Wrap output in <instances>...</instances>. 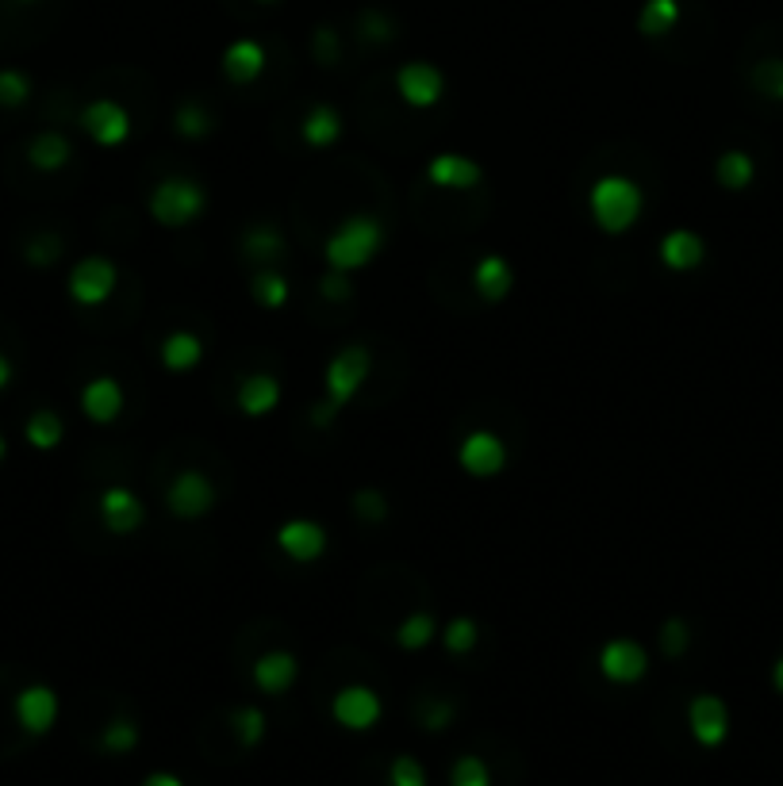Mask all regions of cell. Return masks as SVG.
Segmentation results:
<instances>
[{
  "label": "cell",
  "mask_w": 783,
  "mask_h": 786,
  "mask_svg": "<svg viewBox=\"0 0 783 786\" xmlns=\"http://www.w3.org/2000/svg\"><path fill=\"white\" fill-rule=\"evenodd\" d=\"M385 246V231L373 215H349V220L327 238L323 246V257H327L331 269L338 273H357L373 262Z\"/></svg>",
  "instance_id": "cell-2"
},
{
  "label": "cell",
  "mask_w": 783,
  "mask_h": 786,
  "mask_svg": "<svg viewBox=\"0 0 783 786\" xmlns=\"http://www.w3.org/2000/svg\"><path fill=\"white\" fill-rule=\"evenodd\" d=\"M641 207H645V192L638 188V181L619 177V173L599 177L588 192L591 220L607 234H627L641 220Z\"/></svg>",
  "instance_id": "cell-1"
},
{
  "label": "cell",
  "mask_w": 783,
  "mask_h": 786,
  "mask_svg": "<svg viewBox=\"0 0 783 786\" xmlns=\"http://www.w3.org/2000/svg\"><path fill=\"white\" fill-rule=\"evenodd\" d=\"M243 254L254 257V262H270V257L285 254V234H281L273 223H257V227L246 231L243 238Z\"/></svg>",
  "instance_id": "cell-29"
},
{
  "label": "cell",
  "mask_w": 783,
  "mask_h": 786,
  "mask_svg": "<svg viewBox=\"0 0 783 786\" xmlns=\"http://www.w3.org/2000/svg\"><path fill=\"white\" fill-rule=\"evenodd\" d=\"M753 177H756V162L745 154V150H726V154L714 162V181L730 192L749 188L753 185Z\"/></svg>",
  "instance_id": "cell-26"
},
{
  "label": "cell",
  "mask_w": 783,
  "mask_h": 786,
  "mask_svg": "<svg viewBox=\"0 0 783 786\" xmlns=\"http://www.w3.org/2000/svg\"><path fill=\"white\" fill-rule=\"evenodd\" d=\"M657 254H661V265H664V269H672V273H691V269H699V265H703L706 242L699 238L695 231L677 227V231L664 234L661 246H657Z\"/></svg>",
  "instance_id": "cell-18"
},
{
  "label": "cell",
  "mask_w": 783,
  "mask_h": 786,
  "mask_svg": "<svg viewBox=\"0 0 783 786\" xmlns=\"http://www.w3.org/2000/svg\"><path fill=\"white\" fill-rule=\"evenodd\" d=\"M346 277H349V273H338V269H327V273H323V280H319L323 299H346V296H349Z\"/></svg>",
  "instance_id": "cell-42"
},
{
  "label": "cell",
  "mask_w": 783,
  "mask_h": 786,
  "mask_svg": "<svg viewBox=\"0 0 783 786\" xmlns=\"http://www.w3.org/2000/svg\"><path fill=\"white\" fill-rule=\"evenodd\" d=\"M28 257H31V262H35V265H47V262H54V257H58V242L50 238V242H43V246H39V242H35V246L28 249Z\"/></svg>",
  "instance_id": "cell-45"
},
{
  "label": "cell",
  "mask_w": 783,
  "mask_h": 786,
  "mask_svg": "<svg viewBox=\"0 0 783 786\" xmlns=\"http://www.w3.org/2000/svg\"><path fill=\"white\" fill-rule=\"evenodd\" d=\"M273 541H277L281 553L296 560V564H312V560L327 553V530H323L319 522H312V518H288V522H281Z\"/></svg>",
  "instance_id": "cell-10"
},
{
  "label": "cell",
  "mask_w": 783,
  "mask_h": 786,
  "mask_svg": "<svg viewBox=\"0 0 783 786\" xmlns=\"http://www.w3.org/2000/svg\"><path fill=\"white\" fill-rule=\"evenodd\" d=\"M354 510H357V518H365V522H385V514H388L380 491H357V496H354Z\"/></svg>",
  "instance_id": "cell-41"
},
{
  "label": "cell",
  "mask_w": 783,
  "mask_h": 786,
  "mask_svg": "<svg viewBox=\"0 0 783 786\" xmlns=\"http://www.w3.org/2000/svg\"><path fill=\"white\" fill-rule=\"evenodd\" d=\"M81 127L96 146H123L131 139V112L123 104H115V100H93L81 112Z\"/></svg>",
  "instance_id": "cell-9"
},
{
  "label": "cell",
  "mask_w": 783,
  "mask_h": 786,
  "mask_svg": "<svg viewBox=\"0 0 783 786\" xmlns=\"http://www.w3.org/2000/svg\"><path fill=\"white\" fill-rule=\"evenodd\" d=\"M173 127H177L181 135H189V139H200V135H207V131H212V120H207L204 108L181 104V108H177V120H173Z\"/></svg>",
  "instance_id": "cell-38"
},
{
  "label": "cell",
  "mask_w": 783,
  "mask_h": 786,
  "mask_svg": "<svg viewBox=\"0 0 783 786\" xmlns=\"http://www.w3.org/2000/svg\"><path fill=\"white\" fill-rule=\"evenodd\" d=\"M753 89L769 100H783V58H764L753 65Z\"/></svg>",
  "instance_id": "cell-32"
},
{
  "label": "cell",
  "mask_w": 783,
  "mask_h": 786,
  "mask_svg": "<svg viewBox=\"0 0 783 786\" xmlns=\"http://www.w3.org/2000/svg\"><path fill=\"white\" fill-rule=\"evenodd\" d=\"M207 207V192L189 177H170L150 192V215L162 227H189Z\"/></svg>",
  "instance_id": "cell-3"
},
{
  "label": "cell",
  "mask_w": 783,
  "mask_h": 786,
  "mask_svg": "<svg viewBox=\"0 0 783 786\" xmlns=\"http://www.w3.org/2000/svg\"><path fill=\"white\" fill-rule=\"evenodd\" d=\"M435 617L430 614H411V617H404L399 622V630H396V641H399V649H407V652H419V649H427L430 641H435Z\"/></svg>",
  "instance_id": "cell-31"
},
{
  "label": "cell",
  "mask_w": 783,
  "mask_h": 786,
  "mask_svg": "<svg viewBox=\"0 0 783 786\" xmlns=\"http://www.w3.org/2000/svg\"><path fill=\"white\" fill-rule=\"evenodd\" d=\"M23 433H28V441L39 449V453H47V449H54L58 441H62L65 426L54 411H35L28 418V426H23Z\"/></svg>",
  "instance_id": "cell-30"
},
{
  "label": "cell",
  "mask_w": 783,
  "mask_h": 786,
  "mask_svg": "<svg viewBox=\"0 0 783 786\" xmlns=\"http://www.w3.org/2000/svg\"><path fill=\"white\" fill-rule=\"evenodd\" d=\"M262 70H265V50L262 43H254V39H238V43H231L227 54H223V73H227L235 85L257 81Z\"/></svg>",
  "instance_id": "cell-22"
},
{
  "label": "cell",
  "mask_w": 783,
  "mask_h": 786,
  "mask_svg": "<svg viewBox=\"0 0 783 786\" xmlns=\"http://www.w3.org/2000/svg\"><path fill=\"white\" fill-rule=\"evenodd\" d=\"M231 725H235V737L250 744L254 748L257 741L265 737V714L257 706H243V710H235V717H231Z\"/></svg>",
  "instance_id": "cell-37"
},
{
  "label": "cell",
  "mask_w": 783,
  "mask_h": 786,
  "mask_svg": "<svg viewBox=\"0 0 783 786\" xmlns=\"http://www.w3.org/2000/svg\"><path fill=\"white\" fill-rule=\"evenodd\" d=\"M369 372H373L369 346H343L331 357L327 372H323V399H331L343 411L349 399L362 391V384L369 380Z\"/></svg>",
  "instance_id": "cell-4"
},
{
  "label": "cell",
  "mask_w": 783,
  "mask_h": 786,
  "mask_svg": "<svg viewBox=\"0 0 783 786\" xmlns=\"http://www.w3.org/2000/svg\"><path fill=\"white\" fill-rule=\"evenodd\" d=\"M250 296H254L257 307H270V312H277V307L288 304V296H293V288H288V277L277 269H257L254 280H250Z\"/></svg>",
  "instance_id": "cell-28"
},
{
  "label": "cell",
  "mask_w": 783,
  "mask_h": 786,
  "mask_svg": "<svg viewBox=\"0 0 783 786\" xmlns=\"http://www.w3.org/2000/svg\"><path fill=\"white\" fill-rule=\"evenodd\" d=\"M315 39H319V43H315V47H319V62H335V58H338V35H335V31L323 28Z\"/></svg>",
  "instance_id": "cell-43"
},
{
  "label": "cell",
  "mask_w": 783,
  "mask_h": 786,
  "mask_svg": "<svg viewBox=\"0 0 783 786\" xmlns=\"http://www.w3.org/2000/svg\"><path fill=\"white\" fill-rule=\"evenodd\" d=\"M100 744H104L108 752H131L139 744L135 722H128V717H115V722H108L104 733H100Z\"/></svg>",
  "instance_id": "cell-36"
},
{
  "label": "cell",
  "mask_w": 783,
  "mask_h": 786,
  "mask_svg": "<svg viewBox=\"0 0 783 786\" xmlns=\"http://www.w3.org/2000/svg\"><path fill=\"white\" fill-rule=\"evenodd\" d=\"M388 783L392 786H427V772H423L419 759L399 756V759H392V767H388Z\"/></svg>",
  "instance_id": "cell-39"
},
{
  "label": "cell",
  "mask_w": 783,
  "mask_h": 786,
  "mask_svg": "<svg viewBox=\"0 0 783 786\" xmlns=\"http://www.w3.org/2000/svg\"><path fill=\"white\" fill-rule=\"evenodd\" d=\"M599 672H603V680L619 683V687H630V683L645 680L649 652L630 637H614L599 649Z\"/></svg>",
  "instance_id": "cell-7"
},
{
  "label": "cell",
  "mask_w": 783,
  "mask_h": 786,
  "mask_svg": "<svg viewBox=\"0 0 783 786\" xmlns=\"http://www.w3.org/2000/svg\"><path fill=\"white\" fill-rule=\"evenodd\" d=\"M143 786H185L177 779V775H165V772H157V775H150V779Z\"/></svg>",
  "instance_id": "cell-46"
},
{
  "label": "cell",
  "mask_w": 783,
  "mask_h": 786,
  "mask_svg": "<svg viewBox=\"0 0 783 786\" xmlns=\"http://www.w3.org/2000/svg\"><path fill=\"white\" fill-rule=\"evenodd\" d=\"M472 288H477L480 299H488V304H504L515 288V269L507 265V257L499 254L480 257V262L472 265Z\"/></svg>",
  "instance_id": "cell-19"
},
{
  "label": "cell",
  "mask_w": 783,
  "mask_h": 786,
  "mask_svg": "<svg viewBox=\"0 0 783 786\" xmlns=\"http://www.w3.org/2000/svg\"><path fill=\"white\" fill-rule=\"evenodd\" d=\"M480 177H485V170H480L472 157L465 154H438L430 157L427 165V181L435 188H449V192H465V188H477Z\"/></svg>",
  "instance_id": "cell-17"
},
{
  "label": "cell",
  "mask_w": 783,
  "mask_h": 786,
  "mask_svg": "<svg viewBox=\"0 0 783 786\" xmlns=\"http://www.w3.org/2000/svg\"><path fill=\"white\" fill-rule=\"evenodd\" d=\"M449 786H491V772L480 756H461L449 772Z\"/></svg>",
  "instance_id": "cell-34"
},
{
  "label": "cell",
  "mask_w": 783,
  "mask_h": 786,
  "mask_svg": "<svg viewBox=\"0 0 783 786\" xmlns=\"http://www.w3.org/2000/svg\"><path fill=\"white\" fill-rule=\"evenodd\" d=\"M212 507H215V483L204 472H196V468L177 472L170 480V488H165V510L173 518H181V522H196Z\"/></svg>",
  "instance_id": "cell-5"
},
{
  "label": "cell",
  "mask_w": 783,
  "mask_h": 786,
  "mask_svg": "<svg viewBox=\"0 0 783 786\" xmlns=\"http://www.w3.org/2000/svg\"><path fill=\"white\" fill-rule=\"evenodd\" d=\"M299 135L312 150H327L335 146L338 135H343V115H338V108L331 104H315L312 112L304 115V123H299Z\"/></svg>",
  "instance_id": "cell-23"
},
{
  "label": "cell",
  "mask_w": 783,
  "mask_h": 786,
  "mask_svg": "<svg viewBox=\"0 0 783 786\" xmlns=\"http://www.w3.org/2000/svg\"><path fill=\"white\" fill-rule=\"evenodd\" d=\"M677 23H680V0H645L638 12V31L649 39L669 35Z\"/></svg>",
  "instance_id": "cell-27"
},
{
  "label": "cell",
  "mask_w": 783,
  "mask_h": 786,
  "mask_svg": "<svg viewBox=\"0 0 783 786\" xmlns=\"http://www.w3.org/2000/svg\"><path fill=\"white\" fill-rule=\"evenodd\" d=\"M281 404V380L270 372H250L243 384H238V411L250 418L270 415L273 407Z\"/></svg>",
  "instance_id": "cell-21"
},
{
  "label": "cell",
  "mask_w": 783,
  "mask_h": 786,
  "mask_svg": "<svg viewBox=\"0 0 783 786\" xmlns=\"http://www.w3.org/2000/svg\"><path fill=\"white\" fill-rule=\"evenodd\" d=\"M70 157H73L70 139L58 135V131H43V135H35L31 139V146H28V162L35 165V170H43V173L62 170Z\"/></svg>",
  "instance_id": "cell-25"
},
{
  "label": "cell",
  "mask_w": 783,
  "mask_h": 786,
  "mask_svg": "<svg viewBox=\"0 0 783 786\" xmlns=\"http://www.w3.org/2000/svg\"><path fill=\"white\" fill-rule=\"evenodd\" d=\"M772 683H776V691L783 694V656L776 660V667H772Z\"/></svg>",
  "instance_id": "cell-48"
},
{
  "label": "cell",
  "mask_w": 783,
  "mask_h": 786,
  "mask_svg": "<svg viewBox=\"0 0 783 786\" xmlns=\"http://www.w3.org/2000/svg\"><path fill=\"white\" fill-rule=\"evenodd\" d=\"M457 461L469 476H477V480H491V476H499L507 468V446L499 433L491 430H472L465 433L461 449H457Z\"/></svg>",
  "instance_id": "cell-8"
},
{
  "label": "cell",
  "mask_w": 783,
  "mask_h": 786,
  "mask_svg": "<svg viewBox=\"0 0 783 786\" xmlns=\"http://www.w3.org/2000/svg\"><path fill=\"white\" fill-rule=\"evenodd\" d=\"M16 722H20V729L31 733V737H43L58 722V694L43 687V683L23 687L16 694Z\"/></svg>",
  "instance_id": "cell-14"
},
{
  "label": "cell",
  "mask_w": 783,
  "mask_h": 786,
  "mask_svg": "<svg viewBox=\"0 0 783 786\" xmlns=\"http://www.w3.org/2000/svg\"><path fill=\"white\" fill-rule=\"evenodd\" d=\"M115 284H120V273H115V265L108 257H81L70 269V299L81 307H100L112 299Z\"/></svg>",
  "instance_id": "cell-6"
},
{
  "label": "cell",
  "mask_w": 783,
  "mask_h": 786,
  "mask_svg": "<svg viewBox=\"0 0 783 786\" xmlns=\"http://www.w3.org/2000/svg\"><path fill=\"white\" fill-rule=\"evenodd\" d=\"M8 384H12V361H8V357L0 354V391H4Z\"/></svg>",
  "instance_id": "cell-47"
},
{
  "label": "cell",
  "mask_w": 783,
  "mask_h": 786,
  "mask_svg": "<svg viewBox=\"0 0 783 786\" xmlns=\"http://www.w3.org/2000/svg\"><path fill=\"white\" fill-rule=\"evenodd\" d=\"M31 96V78L20 70H0V108H20Z\"/></svg>",
  "instance_id": "cell-35"
},
{
  "label": "cell",
  "mask_w": 783,
  "mask_h": 786,
  "mask_svg": "<svg viewBox=\"0 0 783 786\" xmlns=\"http://www.w3.org/2000/svg\"><path fill=\"white\" fill-rule=\"evenodd\" d=\"M204 361V341L189 330H173L170 338L162 341V365L170 372H193L196 365Z\"/></svg>",
  "instance_id": "cell-24"
},
{
  "label": "cell",
  "mask_w": 783,
  "mask_h": 786,
  "mask_svg": "<svg viewBox=\"0 0 783 786\" xmlns=\"http://www.w3.org/2000/svg\"><path fill=\"white\" fill-rule=\"evenodd\" d=\"M123 404H128V399H123V384L115 380V376H96V380H89L85 388H81V411L96 426L115 422V418L123 415Z\"/></svg>",
  "instance_id": "cell-16"
},
{
  "label": "cell",
  "mask_w": 783,
  "mask_h": 786,
  "mask_svg": "<svg viewBox=\"0 0 783 786\" xmlns=\"http://www.w3.org/2000/svg\"><path fill=\"white\" fill-rule=\"evenodd\" d=\"M100 522H104L108 533H135L146 522L143 499L131 488H108L100 496Z\"/></svg>",
  "instance_id": "cell-15"
},
{
  "label": "cell",
  "mask_w": 783,
  "mask_h": 786,
  "mask_svg": "<svg viewBox=\"0 0 783 786\" xmlns=\"http://www.w3.org/2000/svg\"><path fill=\"white\" fill-rule=\"evenodd\" d=\"M477 641H480V630H477V622H472V617H454V622L441 630V645L454 652V656H461V652H472V649H477Z\"/></svg>",
  "instance_id": "cell-33"
},
{
  "label": "cell",
  "mask_w": 783,
  "mask_h": 786,
  "mask_svg": "<svg viewBox=\"0 0 783 786\" xmlns=\"http://www.w3.org/2000/svg\"><path fill=\"white\" fill-rule=\"evenodd\" d=\"M688 729L703 748H719L730 733V710L719 694H695L688 706Z\"/></svg>",
  "instance_id": "cell-12"
},
{
  "label": "cell",
  "mask_w": 783,
  "mask_h": 786,
  "mask_svg": "<svg viewBox=\"0 0 783 786\" xmlns=\"http://www.w3.org/2000/svg\"><path fill=\"white\" fill-rule=\"evenodd\" d=\"M331 714H335V722L343 725V729H354V733H365L373 729V725L380 722V694L373 687H362V683H354V687H343L335 694V702H331Z\"/></svg>",
  "instance_id": "cell-11"
},
{
  "label": "cell",
  "mask_w": 783,
  "mask_h": 786,
  "mask_svg": "<svg viewBox=\"0 0 783 786\" xmlns=\"http://www.w3.org/2000/svg\"><path fill=\"white\" fill-rule=\"evenodd\" d=\"M296 656L285 649H273V652H262L254 664V683L262 694H285L288 687L296 683Z\"/></svg>",
  "instance_id": "cell-20"
},
{
  "label": "cell",
  "mask_w": 783,
  "mask_h": 786,
  "mask_svg": "<svg viewBox=\"0 0 783 786\" xmlns=\"http://www.w3.org/2000/svg\"><path fill=\"white\" fill-rule=\"evenodd\" d=\"M4 453H8V446H4V438H0V461H4Z\"/></svg>",
  "instance_id": "cell-49"
},
{
  "label": "cell",
  "mask_w": 783,
  "mask_h": 786,
  "mask_svg": "<svg viewBox=\"0 0 783 786\" xmlns=\"http://www.w3.org/2000/svg\"><path fill=\"white\" fill-rule=\"evenodd\" d=\"M396 93L411 108H435L441 93H446V78L430 62H407L396 73Z\"/></svg>",
  "instance_id": "cell-13"
},
{
  "label": "cell",
  "mask_w": 783,
  "mask_h": 786,
  "mask_svg": "<svg viewBox=\"0 0 783 786\" xmlns=\"http://www.w3.org/2000/svg\"><path fill=\"white\" fill-rule=\"evenodd\" d=\"M688 645H691V633L684 617H669V622L661 625V649L669 652V656H684Z\"/></svg>",
  "instance_id": "cell-40"
},
{
  "label": "cell",
  "mask_w": 783,
  "mask_h": 786,
  "mask_svg": "<svg viewBox=\"0 0 783 786\" xmlns=\"http://www.w3.org/2000/svg\"><path fill=\"white\" fill-rule=\"evenodd\" d=\"M335 415H338V407L331 404V399H323V404H315V407H312V422L319 426V430H327V426L335 422Z\"/></svg>",
  "instance_id": "cell-44"
}]
</instances>
